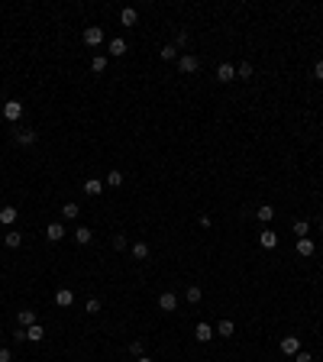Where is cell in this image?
I'll return each mask as SVG.
<instances>
[{"mask_svg":"<svg viewBox=\"0 0 323 362\" xmlns=\"http://www.w3.org/2000/svg\"><path fill=\"white\" fill-rule=\"evenodd\" d=\"M197 68H200L197 55H191V52L178 55V71H185V75H194V71H197Z\"/></svg>","mask_w":323,"mask_h":362,"instance_id":"cell-1","label":"cell"},{"mask_svg":"<svg viewBox=\"0 0 323 362\" xmlns=\"http://www.w3.org/2000/svg\"><path fill=\"white\" fill-rule=\"evenodd\" d=\"M3 116H7V123H16V120L23 116V104H20V100H7V104H3Z\"/></svg>","mask_w":323,"mask_h":362,"instance_id":"cell-2","label":"cell"},{"mask_svg":"<svg viewBox=\"0 0 323 362\" xmlns=\"http://www.w3.org/2000/svg\"><path fill=\"white\" fill-rule=\"evenodd\" d=\"M216 81H220V84H230V81H236V65L223 62L220 68H216Z\"/></svg>","mask_w":323,"mask_h":362,"instance_id":"cell-3","label":"cell"},{"mask_svg":"<svg viewBox=\"0 0 323 362\" xmlns=\"http://www.w3.org/2000/svg\"><path fill=\"white\" fill-rule=\"evenodd\" d=\"M159 307L165 310V314H171V310L178 307V294H175V291H162V294H159Z\"/></svg>","mask_w":323,"mask_h":362,"instance_id":"cell-4","label":"cell"},{"mask_svg":"<svg viewBox=\"0 0 323 362\" xmlns=\"http://www.w3.org/2000/svg\"><path fill=\"white\" fill-rule=\"evenodd\" d=\"M278 346H281V353H285V356H297L300 353V339L297 336H281Z\"/></svg>","mask_w":323,"mask_h":362,"instance_id":"cell-5","label":"cell"},{"mask_svg":"<svg viewBox=\"0 0 323 362\" xmlns=\"http://www.w3.org/2000/svg\"><path fill=\"white\" fill-rule=\"evenodd\" d=\"M104 42V29L100 26H87L84 29V46H100Z\"/></svg>","mask_w":323,"mask_h":362,"instance_id":"cell-6","label":"cell"},{"mask_svg":"<svg viewBox=\"0 0 323 362\" xmlns=\"http://www.w3.org/2000/svg\"><path fill=\"white\" fill-rule=\"evenodd\" d=\"M55 304H58V307H71V304H75V291H71V288H58V291H55Z\"/></svg>","mask_w":323,"mask_h":362,"instance_id":"cell-7","label":"cell"},{"mask_svg":"<svg viewBox=\"0 0 323 362\" xmlns=\"http://www.w3.org/2000/svg\"><path fill=\"white\" fill-rule=\"evenodd\" d=\"M46 239H49V243H62V239H65V226L62 223H49L46 226Z\"/></svg>","mask_w":323,"mask_h":362,"instance_id":"cell-8","label":"cell"},{"mask_svg":"<svg viewBox=\"0 0 323 362\" xmlns=\"http://www.w3.org/2000/svg\"><path fill=\"white\" fill-rule=\"evenodd\" d=\"M259 246H262V249H275V246H278V233L262 230V233H259Z\"/></svg>","mask_w":323,"mask_h":362,"instance_id":"cell-9","label":"cell"},{"mask_svg":"<svg viewBox=\"0 0 323 362\" xmlns=\"http://www.w3.org/2000/svg\"><path fill=\"white\" fill-rule=\"evenodd\" d=\"M194 339H197V343H210V339H214V327H210V324H197Z\"/></svg>","mask_w":323,"mask_h":362,"instance_id":"cell-10","label":"cell"},{"mask_svg":"<svg viewBox=\"0 0 323 362\" xmlns=\"http://www.w3.org/2000/svg\"><path fill=\"white\" fill-rule=\"evenodd\" d=\"M100 191H104V181H100V178H87V181H84V194H87V197H97Z\"/></svg>","mask_w":323,"mask_h":362,"instance_id":"cell-11","label":"cell"},{"mask_svg":"<svg viewBox=\"0 0 323 362\" xmlns=\"http://www.w3.org/2000/svg\"><path fill=\"white\" fill-rule=\"evenodd\" d=\"M16 320H20V327H23V330H29L32 324H39V320H36V310H20V314H16Z\"/></svg>","mask_w":323,"mask_h":362,"instance_id":"cell-12","label":"cell"},{"mask_svg":"<svg viewBox=\"0 0 323 362\" xmlns=\"http://www.w3.org/2000/svg\"><path fill=\"white\" fill-rule=\"evenodd\" d=\"M16 217H20V214H16V207H0V223H3V226H13Z\"/></svg>","mask_w":323,"mask_h":362,"instance_id":"cell-13","label":"cell"},{"mask_svg":"<svg viewBox=\"0 0 323 362\" xmlns=\"http://www.w3.org/2000/svg\"><path fill=\"white\" fill-rule=\"evenodd\" d=\"M16 142H20V146H32V142H36V130H20L16 133Z\"/></svg>","mask_w":323,"mask_h":362,"instance_id":"cell-14","label":"cell"},{"mask_svg":"<svg viewBox=\"0 0 323 362\" xmlns=\"http://www.w3.org/2000/svg\"><path fill=\"white\" fill-rule=\"evenodd\" d=\"M91 236H94V233L87 230V226H78V230H75V243H78V246H87V243H91Z\"/></svg>","mask_w":323,"mask_h":362,"instance_id":"cell-15","label":"cell"},{"mask_svg":"<svg viewBox=\"0 0 323 362\" xmlns=\"http://www.w3.org/2000/svg\"><path fill=\"white\" fill-rule=\"evenodd\" d=\"M233 333H236V324H233V320H220V324H216V336H233Z\"/></svg>","mask_w":323,"mask_h":362,"instance_id":"cell-16","label":"cell"},{"mask_svg":"<svg viewBox=\"0 0 323 362\" xmlns=\"http://www.w3.org/2000/svg\"><path fill=\"white\" fill-rule=\"evenodd\" d=\"M136 20H139V13L133 7H126L123 13H120V23H123V26H136Z\"/></svg>","mask_w":323,"mask_h":362,"instance_id":"cell-17","label":"cell"},{"mask_svg":"<svg viewBox=\"0 0 323 362\" xmlns=\"http://www.w3.org/2000/svg\"><path fill=\"white\" fill-rule=\"evenodd\" d=\"M110 55H126V39H110Z\"/></svg>","mask_w":323,"mask_h":362,"instance_id":"cell-18","label":"cell"},{"mask_svg":"<svg viewBox=\"0 0 323 362\" xmlns=\"http://www.w3.org/2000/svg\"><path fill=\"white\" fill-rule=\"evenodd\" d=\"M26 339H32V343H39V339H46V330H42V327H39V324H32L29 330H26Z\"/></svg>","mask_w":323,"mask_h":362,"instance_id":"cell-19","label":"cell"},{"mask_svg":"<svg viewBox=\"0 0 323 362\" xmlns=\"http://www.w3.org/2000/svg\"><path fill=\"white\" fill-rule=\"evenodd\" d=\"M297 255H314V243H310L307 236L297 239Z\"/></svg>","mask_w":323,"mask_h":362,"instance_id":"cell-20","label":"cell"},{"mask_svg":"<svg viewBox=\"0 0 323 362\" xmlns=\"http://www.w3.org/2000/svg\"><path fill=\"white\" fill-rule=\"evenodd\" d=\"M255 217H259L262 223H269L271 217H275V207H269V204H265V207H259V210H255Z\"/></svg>","mask_w":323,"mask_h":362,"instance_id":"cell-21","label":"cell"},{"mask_svg":"<svg viewBox=\"0 0 323 362\" xmlns=\"http://www.w3.org/2000/svg\"><path fill=\"white\" fill-rule=\"evenodd\" d=\"M133 259H149V246H146V243H133Z\"/></svg>","mask_w":323,"mask_h":362,"instance_id":"cell-22","label":"cell"},{"mask_svg":"<svg viewBox=\"0 0 323 362\" xmlns=\"http://www.w3.org/2000/svg\"><path fill=\"white\" fill-rule=\"evenodd\" d=\"M307 233H310V223H307V220H297V223H294V236H297V239H304Z\"/></svg>","mask_w":323,"mask_h":362,"instance_id":"cell-23","label":"cell"},{"mask_svg":"<svg viewBox=\"0 0 323 362\" xmlns=\"http://www.w3.org/2000/svg\"><path fill=\"white\" fill-rule=\"evenodd\" d=\"M104 185H110V188H120V185H123V171H110Z\"/></svg>","mask_w":323,"mask_h":362,"instance_id":"cell-24","label":"cell"},{"mask_svg":"<svg viewBox=\"0 0 323 362\" xmlns=\"http://www.w3.org/2000/svg\"><path fill=\"white\" fill-rule=\"evenodd\" d=\"M162 58H165V62H178V49L175 46H162Z\"/></svg>","mask_w":323,"mask_h":362,"instance_id":"cell-25","label":"cell"},{"mask_svg":"<svg viewBox=\"0 0 323 362\" xmlns=\"http://www.w3.org/2000/svg\"><path fill=\"white\" fill-rule=\"evenodd\" d=\"M236 78H242V81H246V78H252V65H249V62H239Z\"/></svg>","mask_w":323,"mask_h":362,"instance_id":"cell-26","label":"cell"},{"mask_svg":"<svg viewBox=\"0 0 323 362\" xmlns=\"http://www.w3.org/2000/svg\"><path fill=\"white\" fill-rule=\"evenodd\" d=\"M91 68L94 71H104V68H107V55H94V58H91Z\"/></svg>","mask_w":323,"mask_h":362,"instance_id":"cell-27","label":"cell"},{"mask_svg":"<svg viewBox=\"0 0 323 362\" xmlns=\"http://www.w3.org/2000/svg\"><path fill=\"white\" fill-rule=\"evenodd\" d=\"M200 298H204V294H200V288H197V285H188V301H191V304H197Z\"/></svg>","mask_w":323,"mask_h":362,"instance_id":"cell-28","label":"cell"},{"mask_svg":"<svg viewBox=\"0 0 323 362\" xmlns=\"http://www.w3.org/2000/svg\"><path fill=\"white\" fill-rule=\"evenodd\" d=\"M20 243H23V236H20V233H7V246H10V249H20Z\"/></svg>","mask_w":323,"mask_h":362,"instance_id":"cell-29","label":"cell"},{"mask_svg":"<svg viewBox=\"0 0 323 362\" xmlns=\"http://www.w3.org/2000/svg\"><path fill=\"white\" fill-rule=\"evenodd\" d=\"M130 353L136 356V359H139V356H146V353H142V339H133V343H130Z\"/></svg>","mask_w":323,"mask_h":362,"instance_id":"cell-30","label":"cell"},{"mask_svg":"<svg viewBox=\"0 0 323 362\" xmlns=\"http://www.w3.org/2000/svg\"><path fill=\"white\" fill-rule=\"evenodd\" d=\"M84 310H87V314H100V301H97V298H91V301L84 304Z\"/></svg>","mask_w":323,"mask_h":362,"instance_id":"cell-31","label":"cell"},{"mask_svg":"<svg viewBox=\"0 0 323 362\" xmlns=\"http://www.w3.org/2000/svg\"><path fill=\"white\" fill-rule=\"evenodd\" d=\"M62 214L68 217V220H75V217H78V204H65V207H62Z\"/></svg>","mask_w":323,"mask_h":362,"instance_id":"cell-32","label":"cell"},{"mask_svg":"<svg viewBox=\"0 0 323 362\" xmlns=\"http://www.w3.org/2000/svg\"><path fill=\"white\" fill-rule=\"evenodd\" d=\"M178 46H188V29H178V36H175V49Z\"/></svg>","mask_w":323,"mask_h":362,"instance_id":"cell-33","label":"cell"},{"mask_svg":"<svg viewBox=\"0 0 323 362\" xmlns=\"http://www.w3.org/2000/svg\"><path fill=\"white\" fill-rule=\"evenodd\" d=\"M314 78H317V81H323V58H317V62H314Z\"/></svg>","mask_w":323,"mask_h":362,"instance_id":"cell-34","label":"cell"},{"mask_svg":"<svg viewBox=\"0 0 323 362\" xmlns=\"http://www.w3.org/2000/svg\"><path fill=\"white\" fill-rule=\"evenodd\" d=\"M113 249H126V236H120V233H116V236H113Z\"/></svg>","mask_w":323,"mask_h":362,"instance_id":"cell-35","label":"cell"},{"mask_svg":"<svg viewBox=\"0 0 323 362\" xmlns=\"http://www.w3.org/2000/svg\"><path fill=\"white\" fill-rule=\"evenodd\" d=\"M294 362H314V356H310V353H304V349H300V353L294 356Z\"/></svg>","mask_w":323,"mask_h":362,"instance_id":"cell-36","label":"cell"},{"mask_svg":"<svg viewBox=\"0 0 323 362\" xmlns=\"http://www.w3.org/2000/svg\"><path fill=\"white\" fill-rule=\"evenodd\" d=\"M13 339H16V343H23V339H26V330H23V327H20V330H13Z\"/></svg>","mask_w":323,"mask_h":362,"instance_id":"cell-37","label":"cell"},{"mask_svg":"<svg viewBox=\"0 0 323 362\" xmlns=\"http://www.w3.org/2000/svg\"><path fill=\"white\" fill-rule=\"evenodd\" d=\"M0 362H13V356H10V349H0Z\"/></svg>","mask_w":323,"mask_h":362,"instance_id":"cell-38","label":"cell"},{"mask_svg":"<svg viewBox=\"0 0 323 362\" xmlns=\"http://www.w3.org/2000/svg\"><path fill=\"white\" fill-rule=\"evenodd\" d=\"M136 362H155V359H149V356H139V359Z\"/></svg>","mask_w":323,"mask_h":362,"instance_id":"cell-39","label":"cell"},{"mask_svg":"<svg viewBox=\"0 0 323 362\" xmlns=\"http://www.w3.org/2000/svg\"><path fill=\"white\" fill-rule=\"evenodd\" d=\"M320 233H323V223H320Z\"/></svg>","mask_w":323,"mask_h":362,"instance_id":"cell-40","label":"cell"}]
</instances>
